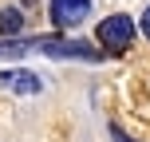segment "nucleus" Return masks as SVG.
Here are the masks:
<instances>
[{"label":"nucleus","mask_w":150,"mask_h":142,"mask_svg":"<svg viewBox=\"0 0 150 142\" xmlns=\"http://www.w3.org/2000/svg\"><path fill=\"white\" fill-rule=\"evenodd\" d=\"M95 40L99 44H107V52H127L130 44H134V20L130 16H107L103 24L95 28Z\"/></svg>","instance_id":"f257e3e1"},{"label":"nucleus","mask_w":150,"mask_h":142,"mask_svg":"<svg viewBox=\"0 0 150 142\" xmlns=\"http://www.w3.org/2000/svg\"><path fill=\"white\" fill-rule=\"evenodd\" d=\"M32 52H44V55H55V59H99V52L91 44H79V40H55V36H36L32 40Z\"/></svg>","instance_id":"f03ea898"},{"label":"nucleus","mask_w":150,"mask_h":142,"mask_svg":"<svg viewBox=\"0 0 150 142\" xmlns=\"http://www.w3.org/2000/svg\"><path fill=\"white\" fill-rule=\"evenodd\" d=\"M91 12V0H52V20L55 28H75Z\"/></svg>","instance_id":"7ed1b4c3"},{"label":"nucleus","mask_w":150,"mask_h":142,"mask_svg":"<svg viewBox=\"0 0 150 142\" xmlns=\"http://www.w3.org/2000/svg\"><path fill=\"white\" fill-rule=\"evenodd\" d=\"M0 87L4 91H16V95H40V75L36 71H24V67H12V71H0Z\"/></svg>","instance_id":"20e7f679"},{"label":"nucleus","mask_w":150,"mask_h":142,"mask_svg":"<svg viewBox=\"0 0 150 142\" xmlns=\"http://www.w3.org/2000/svg\"><path fill=\"white\" fill-rule=\"evenodd\" d=\"M20 28H24V12L4 8V12H0V36H16Z\"/></svg>","instance_id":"39448f33"},{"label":"nucleus","mask_w":150,"mask_h":142,"mask_svg":"<svg viewBox=\"0 0 150 142\" xmlns=\"http://www.w3.org/2000/svg\"><path fill=\"white\" fill-rule=\"evenodd\" d=\"M32 52V40H4L0 44V59L4 55H28Z\"/></svg>","instance_id":"423d86ee"},{"label":"nucleus","mask_w":150,"mask_h":142,"mask_svg":"<svg viewBox=\"0 0 150 142\" xmlns=\"http://www.w3.org/2000/svg\"><path fill=\"white\" fill-rule=\"evenodd\" d=\"M111 138H115V142H134V138H127V134H122L119 126H111Z\"/></svg>","instance_id":"0eeeda50"},{"label":"nucleus","mask_w":150,"mask_h":142,"mask_svg":"<svg viewBox=\"0 0 150 142\" xmlns=\"http://www.w3.org/2000/svg\"><path fill=\"white\" fill-rule=\"evenodd\" d=\"M142 36L150 40V8H146V16H142Z\"/></svg>","instance_id":"6e6552de"}]
</instances>
